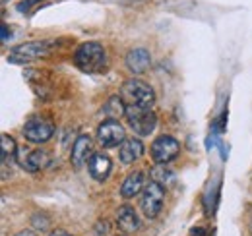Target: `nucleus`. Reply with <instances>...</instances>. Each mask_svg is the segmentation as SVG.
<instances>
[{
    "label": "nucleus",
    "instance_id": "obj_21",
    "mask_svg": "<svg viewBox=\"0 0 252 236\" xmlns=\"http://www.w3.org/2000/svg\"><path fill=\"white\" fill-rule=\"evenodd\" d=\"M8 33H10V31H8V26L2 24V41H4V43L8 41V37H12V35H8Z\"/></svg>",
    "mask_w": 252,
    "mask_h": 236
},
{
    "label": "nucleus",
    "instance_id": "obj_16",
    "mask_svg": "<svg viewBox=\"0 0 252 236\" xmlns=\"http://www.w3.org/2000/svg\"><path fill=\"white\" fill-rule=\"evenodd\" d=\"M101 113L107 117V120H117V118H121L126 115V103L123 101V97L113 95V97H109V101L101 107Z\"/></svg>",
    "mask_w": 252,
    "mask_h": 236
},
{
    "label": "nucleus",
    "instance_id": "obj_2",
    "mask_svg": "<svg viewBox=\"0 0 252 236\" xmlns=\"http://www.w3.org/2000/svg\"><path fill=\"white\" fill-rule=\"evenodd\" d=\"M57 47V41H32V43H24L12 49L8 60L14 64H28L32 60L45 59L53 53V49Z\"/></svg>",
    "mask_w": 252,
    "mask_h": 236
},
{
    "label": "nucleus",
    "instance_id": "obj_17",
    "mask_svg": "<svg viewBox=\"0 0 252 236\" xmlns=\"http://www.w3.org/2000/svg\"><path fill=\"white\" fill-rule=\"evenodd\" d=\"M16 153H18V146H16L14 138L8 136V134H2V163L12 159Z\"/></svg>",
    "mask_w": 252,
    "mask_h": 236
},
{
    "label": "nucleus",
    "instance_id": "obj_3",
    "mask_svg": "<svg viewBox=\"0 0 252 236\" xmlns=\"http://www.w3.org/2000/svg\"><path fill=\"white\" fill-rule=\"evenodd\" d=\"M126 122L128 126L138 134V136H150L156 126H158V117L150 107H138V105H126Z\"/></svg>",
    "mask_w": 252,
    "mask_h": 236
},
{
    "label": "nucleus",
    "instance_id": "obj_20",
    "mask_svg": "<svg viewBox=\"0 0 252 236\" xmlns=\"http://www.w3.org/2000/svg\"><path fill=\"white\" fill-rule=\"evenodd\" d=\"M35 2H39V0H24V2H22V4L18 6V10H20V12L24 14V12H28V10L32 8V6L35 4Z\"/></svg>",
    "mask_w": 252,
    "mask_h": 236
},
{
    "label": "nucleus",
    "instance_id": "obj_15",
    "mask_svg": "<svg viewBox=\"0 0 252 236\" xmlns=\"http://www.w3.org/2000/svg\"><path fill=\"white\" fill-rule=\"evenodd\" d=\"M142 190H144V173L142 171H134V173H130L125 178V182L121 186V196L125 200H130V198H136Z\"/></svg>",
    "mask_w": 252,
    "mask_h": 236
},
{
    "label": "nucleus",
    "instance_id": "obj_14",
    "mask_svg": "<svg viewBox=\"0 0 252 236\" xmlns=\"http://www.w3.org/2000/svg\"><path fill=\"white\" fill-rule=\"evenodd\" d=\"M144 155V144L140 140H125V144L119 148V159L123 165H130L134 161H138Z\"/></svg>",
    "mask_w": 252,
    "mask_h": 236
},
{
    "label": "nucleus",
    "instance_id": "obj_11",
    "mask_svg": "<svg viewBox=\"0 0 252 236\" xmlns=\"http://www.w3.org/2000/svg\"><path fill=\"white\" fill-rule=\"evenodd\" d=\"M92 138L88 134H82L76 138L74 146H72V155H70V161H72V167L74 169H82V165L86 161H90V157L94 155L92 153Z\"/></svg>",
    "mask_w": 252,
    "mask_h": 236
},
{
    "label": "nucleus",
    "instance_id": "obj_5",
    "mask_svg": "<svg viewBox=\"0 0 252 236\" xmlns=\"http://www.w3.org/2000/svg\"><path fill=\"white\" fill-rule=\"evenodd\" d=\"M163 202H165V190L159 182L150 180L144 190H142V200H140V207L142 213L148 219H156L159 215V211L163 209Z\"/></svg>",
    "mask_w": 252,
    "mask_h": 236
},
{
    "label": "nucleus",
    "instance_id": "obj_18",
    "mask_svg": "<svg viewBox=\"0 0 252 236\" xmlns=\"http://www.w3.org/2000/svg\"><path fill=\"white\" fill-rule=\"evenodd\" d=\"M171 178H173V171L167 169L165 165H156V167L152 169V180H154V182H159L161 186L167 184Z\"/></svg>",
    "mask_w": 252,
    "mask_h": 236
},
{
    "label": "nucleus",
    "instance_id": "obj_13",
    "mask_svg": "<svg viewBox=\"0 0 252 236\" xmlns=\"http://www.w3.org/2000/svg\"><path fill=\"white\" fill-rule=\"evenodd\" d=\"M117 225L119 229L126 233V235H132L140 229V219H138V213L132 209L130 206H123L117 211Z\"/></svg>",
    "mask_w": 252,
    "mask_h": 236
},
{
    "label": "nucleus",
    "instance_id": "obj_23",
    "mask_svg": "<svg viewBox=\"0 0 252 236\" xmlns=\"http://www.w3.org/2000/svg\"><path fill=\"white\" fill-rule=\"evenodd\" d=\"M16 236H35V233L33 231H20Z\"/></svg>",
    "mask_w": 252,
    "mask_h": 236
},
{
    "label": "nucleus",
    "instance_id": "obj_7",
    "mask_svg": "<svg viewBox=\"0 0 252 236\" xmlns=\"http://www.w3.org/2000/svg\"><path fill=\"white\" fill-rule=\"evenodd\" d=\"M55 124L43 117H33L24 126V138L32 144H45L53 138Z\"/></svg>",
    "mask_w": 252,
    "mask_h": 236
},
{
    "label": "nucleus",
    "instance_id": "obj_6",
    "mask_svg": "<svg viewBox=\"0 0 252 236\" xmlns=\"http://www.w3.org/2000/svg\"><path fill=\"white\" fill-rule=\"evenodd\" d=\"M126 140L125 128L119 120H105L97 128V142L105 149H113L123 146Z\"/></svg>",
    "mask_w": 252,
    "mask_h": 236
},
{
    "label": "nucleus",
    "instance_id": "obj_12",
    "mask_svg": "<svg viewBox=\"0 0 252 236\" xmlns=\"http://www.w3.org/2000/svg\"><path fill=\"white\" fill-rule=\"evenodd\" d=\"M126 68L132 74H144L150 66H152V55L146 49H132L126 55Z\"/></svg>",
    "mask_w": 252,
    "mask_h": 236
},
{
    "label": "nucleus",
    "instance_id": "obj_8",
    "mask_svg": "<svg viewBox=\"0 0 252 236\" xmlns=\"http://www.w3.org/2000/svg\"><path fill=\"white\" fill-rule=\"evenodd\" d=\"M181 151V144L173 136H159L152 144V159L156 165H167L173 159H177Z\"/></svg>",
    "mask_w": 252,
    "mask_h": 236
},
{
    "label": "nucleus",
    "instance_id": "obj_10",
    "mask_svg": "<svg viewBox=\"0 0 252 236\" xmlns=\"http://www.w3.org/2000/svg\"><path fill=\"white\" fill-rule=\"evenodd\" d=\"M111 169H113V161L109 155L105 153H94L88 161V171H90V177L97 180V182H103L107 180L111 175Z\"/></svg>",
    "mask_w": 252,
    "mask_h": 236
},
{
    "label": "nucleus",
    "instance_id": "obj_9",
    "mask_svg": "<svg viewBox=\"0 0 252 236\" xmlns=\"http://www.w3.org/2000/svg\"><path fill=\"white\" fill-rule=\"evenodd\" d=\"M16 159H18L20 167L28 173H37V171H41L49 165V153L43 151V149L20 148L16 153Z\"/></svg>",
    "mask_w": 252,
    "mask_h": 236
},
{
    "label": "nucleus",
    "instance_id": "obj_24",
    "mask_svg": "<svg viewBox=\"0 0 252 236\" xmlns=\"http://www.w3.org/2000/svg\"><path fill=\"white\" fill-rule=\"evenodd\" d=\"M251 233H252V223H251Z\"/></svg>",
    "mask_w": 252,
    "mask_h": 236
},
{
    "label": "nucleus",
    "instance_id": "obj_22",
    "mask_svg": "<svg viewBox=\"0 0 252 236\" xmlns=\"http://www.w3.org/2000/svg\"><path fill=\"white\" fill-rule=\"evenodd\" d=\"M49 236H72L70 233H66V231H63V229H57V231H53Z\"/></svg>",
    "mask_w": 252,
    "mask_h": 236
},
{
    "label": "nucleus",
    "instance_id": "obj_19",
    "mask_svg": "<svg viewBox=\"0 0 252 236\" xmlns=\"http://www.w3.org/2000/svg\"><path fill=\"white\" fill-rule=\"evenodd\" d=\"M32 223L33 227L37 229V231H47V227H49V221H47V217L45 215H33L32 217Z\"/></svg>",
    "mask_w": 252,
    "mask_h": 236
},
{
    "label": "nucleus",
    "instance_id": "obj_1",
    "mask_svg": "<svg viewBox=\"0 0 252 236\" xmlns=\"http://www.w3.org/2000/svg\"><path fill=\"white\" fill-rule=\"evenodd\" d=\"M74 64L88 74H97L107 68V53L101 43L88 41L82 43L74 53Z\"/></svg>",
    "mask_w": 252,
    "mask_h": 236
},
{
    "label": "nucleus",
    "instance_id": "obj_4",
    "mask_svg": "<svg viewBox=\"0 0 252 236\" xmlns=\"http://www.w3.org/2000/svg\"><path fill=\"white\" fill-rule=\"evenodd\" d=\"M123 101L126 105H138V107H152L156 101V91L142 80H128L123 86Z\"/></svg>",
    "mask_w": 252,
    "mask_h": 236
}]
</instances>
